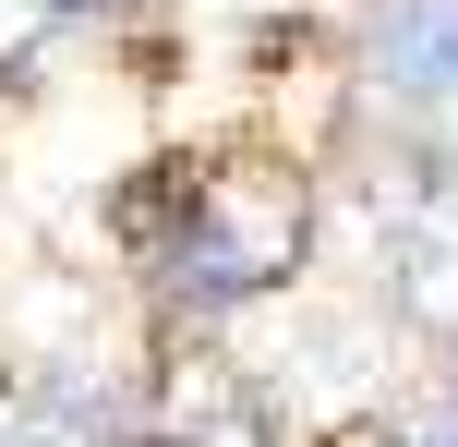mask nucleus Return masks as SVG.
I'll return each instance as SVG.
<instances>
[{
  "label": "nucleus",
  "mask_w": 458,
  "mask_h": 447,
  "mask_svg": "<svg viewBox=\"0 0 458 447\" xmlns=\"http://www.w3.org/2000/svg\"><path fill=\"white\" fill-rule=\"evenodd\" d=\"M133 218L157 230V266L182 303H253V290H277L301 266L314 193L277 158H206V169H169Z\"/></svg>",
  "instance_id": "1"
},
{
  "label": "nucleus",
  "mask_w": 458,
  "mask_h": 447,
  "mask_svg": "<svg viewBox=\"0 0 458 447\" xmlns=\"http://www.w3.org/2000/svg\"><path fill=\"white\" fill-rule=\"evenodd\" d=\"M374 242H386V303L411 327L458 339V182H446V158L374 169Z\"/></svg>",
  "instance_id": "2"
},
{
  "label": "nucleus",
  "mask_w": 458,
  "mask_h": 447,
  "mask_svg": "<svg viewBox=\"0 0 458 447\" xmlns=\"http://www.w3.org/2000/svg\"><path fill=\"white\" fill-rule=\"evenodd\" d=\"M362 85L411 145L458 158V0H386L362 37Z\"/></svg>",
  "instance_id": "3"
},
{
  "label": "nucleus",
  "mask_w": 458,
  "mask_h": 447,
  "mask_svg": "<svg viewBox=\"0 0 458 447\" xmlns=\"http://www.w3.org/2000/svg\"><path fill=\"white\" fill-rule=\"evenodd\" d=\"M97 424H109V400L85 375H48V387H13L0 400V447H85Z\"/></svg>",
  "instance_id": "4"
},
{
  "label": "nucleus",
  "mask_w": 458,
  "mask_h": 447,
  "mask_svg": "<svg viewBox=\"0 0 458 447\" xmlns=\"http://www.w3.org/2000/svg\"><path fill=\"white\" fill-rule=\"evenodd\" d=\"M61 13H72V0H0V61H24V48H37Z\"/></svg>",
  "instance_id": "5"
},
{
  "label": "nucleus",
  "mask_w": 458,
  "mask_h": 447,
  "mask_svg": "<svg viewBox=\"0 0 458 447\" xmlns=\"http://www.w3.org/2000/svg\"><path fill=\"white\" fill-rule=\"evenodd\" d=\"M398 447H458V400H435V411H411V424H398Z\"/></svg>",
  "instance_id": "6"
},
{
  "label": "nucleus",
  "mask_w": 458,
  "mask_h": 447,
  "mask_svg": "<svg viewBox=\"0 0 458 447\" xmlns=\"http://www.w3.org/2000/svg\"><path fill=\"white\" fill-rule=\"evenodd\" d=\"M446 182H458V158H446Z\"/></svg>",
  "instance_id": "7"
}]
</instances>
